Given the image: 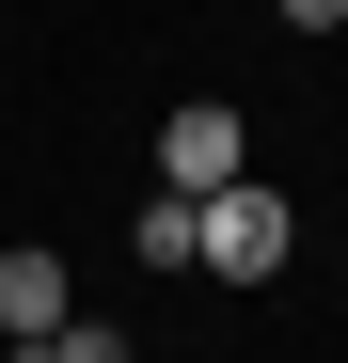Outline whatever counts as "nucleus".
<instances>
[{
  "instance_id": "obj_1",
  "label": "nucleus",
  "mask_w": 348,
  "mask_h": 363,
  "mask_svg": "<svg viewBox=\"0 0 348 363\" xmlns=\"http://www.w3.org/2000/svg\"><path fill=\"white\" fill-rule=\"evenodd\" d=\"M238 174H254V127H238L222 95H190V111H158V190H174V206L238 190Z\"/></svg>"
},
{
  "instance_id": "obj_2",
  "label": "nucleus",
  "mask_w": 348,
  "mask_h": 363,
  "mask_svg": "<svg viewBox=\"0 0 348 363\" xmlns=\"http://www.w3.org/2000/svg\"><path fill=\"white\" fill-rule=\"evenodd\" d=\"M285 237H301V221H285V190H269V174L206 190V269H222V284H269V269H285Z\"/></svg>"
},
{
  "instance_id": "obj_3",
  "label": "nucleus",
  "mask_w": 348,
  "mask_h": 363,
  "mask_svg": "<svg viewBox=\"0 0 348 363\" xmlns=\"http://www.w3.org/2000/svg\"><path fill=\"white\" fill-rule=\"evenodd\" d=\"M80 316V284H64V253H0V347H48Z\"/></svg>"
},
{
  "instance_id": "obj_4",
  "label": "nucleus",
  "mask_w": 348,
  "mask_h": 363,
  "mask_svg": "<svg viewBox=\"0 0 348 363\" xmlns=\"http://www.w3.org/2000/svg\"><path fill=\"white\" fill-rule=\"evenodd\" d=\"M127 253H143V269H206V206H174V190L127 206Z\"/></svg>"
},
{
  "instance_id": "obj_5",
  "label": "nucleus",
  "mask_w": 348,
  "mask_h": 363,
  "mask_svg": "<svg viewBox=\"0 0 348 363\" xmlns=\"http://www.w3.org/2000/svg\"><path fill=\"white\" fill-rule=\"evenodd\" d=\"M0 363H127V332H111V316H64L48 347H0Z\"/></svg>"
},
{
  "instance_id": "obj_6",
  "label": "nucleus",
  "mask_w": 348,
  "mask_h": 363,
  "mask_svg": "<svg viewBox=\"0 0 348 363\" xmlns=\"http://www.w3.org/2000/svg\"><path fill=\"white\" fill-rule=\"evenodd\" d=\"M269 16H285V32H348V0H269Z\"/></svg>"
}]
</instances>
